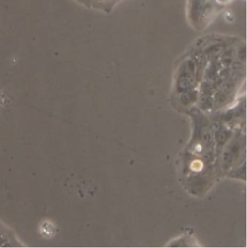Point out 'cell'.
<instances>
[{
  "label": "cell",
  "instance_id": "1",
  "mask_svg": "<svg viewBox=\"0 0 247 248\" xmlns=\"http://www.w3.org/2000/svg\"><path fill=\"white\" fill-rule=\"evenodd\" d=\"M110 1V0H91V3L95 2V3H98V4H108V2Z\"/></svg>",
  "mask_w": 247,
  "mask_h": 248
},
{
  "label": "cell",
  "instance_id": "2",
  "mask_svg": "<svg viewBox=\"0 0 247 248\" xmlns=\"http://www.w3.org/2000/svg\"><path fill=\"white\" fill-rule=\"evenodd\" d=\"M77 1L79 3H83L84 5H87V6H90L91 4V0H77Z\"/></svg>",
  "mask_w": 247,
  "mask_h": 248
}]
</instances>
